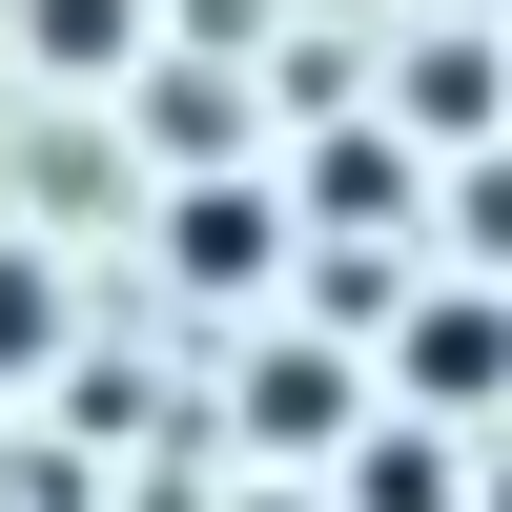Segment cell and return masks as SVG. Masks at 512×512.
I'll return each instance as SVG.
<instances>
[{
  "label": "cell",
  "mask_w": 512,
  "mask_h": 512,
  "mask_svg": "<svg viewBox=\"0 0 512 512\" xmlns=\"http://www.w3.org/2000/svg\"><path fill=\"white\" fill-rule=\"evenodd\" d=\"M21 21H41L62 82H123V62H144V0H21Z\"/></svg>",
  "instance_id": "5b68a950"
},
{
  "label": "cell",
  "mask_w": 512,
  "mask_h": 512,
  "mask_svg": "<svg viewBox=\"0 0 512 512\" xmlns=\"http://www.w3.org/2000/svg\"><path fill=\"white\" fill-rule=\"evenodd\" d=\"M390 410H431V431L512 410V308H492V287H431V308L390 328Z\"/></svg>",
  "instance_id": "6da1fadb"
},
{
  "label": "cell",
  "mask_w": 512,
  "mask_h": 512,
  "mask_svg": "<svg viewBox=\"0 0 512 512\" xmlns=\"http://www.w3.org/2000/svg\"><path fill=\"white\" fill-rule=\"evenodd\" d=\"M369 512H451V472H431V410H410V431L369 451Z\"/></svg>",
  "instance_id": "52a82bcc"
},
{
  "label": "cell",
  "mask_w": 512,
  "mask_h": 512,
  "mask_svg": "<svg viewBox=\"0 0 512 512\" xmlns=\"http://www.w3.org/2000/svg\"><path fill=\"white\" fill-rule=\"evenodd\" d=\"M41 349H62V267H41V246H0V390H21Z\"/></svg>",
  "instance_id": "8992f818"
},
{
  "label": "cell",
  "mask_w": 512,
  "mask_h": 512,
  "mask_svg": "<svg viewBox=\"0 0 512 512\" xmlns=\"http://www.w3.org/2000/svg\"><path fill=\"white\" fill-rule=\"evenodd\" d=\"M349 349H267V369H246V451H349Z\"/></svg>",
  "instance_id": "3957f363"
},
{
  "label": "cell",
  "mask_w": 512,
  "mask_h": 512,
  "mask_svg": "<svg viewBox=\"0 0 512 512\" xmlns=\"http://www.w3.org/2000/svg\"><path fill=\"white\" fill-rule=\"evenodd\" d=\"M390 123H410V144H492V123H512V41H492V21H472V41H410Z\"/></svg>",
  "instance_id": "7a4b0ae2"
},
{
  "label": "cell",
  "mask_w": 512,
  "mask_h": 512,
  "mask_svg": "<svg viewBox=\"0 0 512 512\" xmlns=\"http://www.w3.org/2000/svg\"><path fill=\"white\" fill-rule=\"evenodd\" d=\"M164 267L185 287H267V185H185L164 205Z\"/></svg>",
  "instance_id": "277c9868"
},
{
  "label": "cell",
  "mask_w": 512,
  "mask_h": 512,
  "mask_svg": "<svg viewBox=\"0 0 512 512\" xmlns=\"http://www.w3.org/2000/svg\"><path fill=\"white\" fill-rule=\"evenodd\" d=\"M451 226H472L492 267H512V164H472V205H451Z\"/></svg>",
  "instance_id": "ba28073f"
}]
</instances>
